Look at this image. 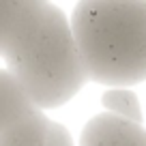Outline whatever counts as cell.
<instances>
[{"instance_id": "8992f818", "label": "cell", "mask_w": 146, "mask_h": 146, "mask_svg": "<svg viewBox=\"0 0 146 146\" xmlns=\"http://www.w3.org/2000/svg\"><path fill=\"white\" fill-rule=\"evenodd\" d=\"M101 103H103L108 114L140 125L142 108H140V99L133 90H129V88H110L101 95Z\"/></svg>"}, {"instance_id": "52a82bcc", "label": "cell", "mask_w": 146, "mask_h": 146, "mask_svg": "<svg viewBox=\"0 0 146 146\" xmlns=\"http://www.w3.org/2000/svg\"><path fill=\"white\" fill-rule=\"evenodd\" d=\"M19 5H22V0H0V52H2L9 30L19 13Z\"/></svg>"}, {"instance_id": "6da1fadb", "label": "cell", "mask_w": 146, "mask_h": 146, "mask_svg": "<svg viewBox=\"0 0 146 146\" xmlns=\"http://www.w3.org/2000/svg\"><path fill=\"white\" fill-rule=\"evenodd\" d=\"M0 56L35 108H60L86 82L69 19L45 0H22Z\"/></svg>"}, {"instance_id": "ba28073f", "label": "cell", "mask_w": 146, "mask_h": 146, "mask_svg": "<svg viewBox=\"0 0 146 146\" xmlns=\"http://www.w3.org/2000/svg\"><path fill=\"white\" fill-rule=\"evenodd\" d=\"M45 146H73L71 133L67 131V127L60 123H50V131H47Z\"/></svg>"}, {"instance_id": "3957f363", "label": "cell", "mask_w": 146, "mask_h": 146, "mask_svg": "<svg viewBox=\"0 0 146 146\" xmlns=\"http://www.w3.org/2000/svg\"><path fill=\"white\" fill-rule=\"evenodd\" d=\"M80 146H146V129L103 112L84 125Z\"/></svg>"}, {"instance_id": "5b68a950", "label": "cell", "mask_w": 146, "mask_h": 146, "mask_svg": "<svg viewBox=\"0 0 146 146\" xmlns=\"http://www.w3.org/2000/svg\"><path fill=\"white\" fill-rule=\"evenodd\" d=\"M50 118L41 110H32L28 116L0 133V146H45Z\"/></svg>"}, {"instance_id": "7a4b0ae2", "label": "cell", "mask_w": 146, "mask_h": 146, "mask_svg": "<svg viewBox=\"0 0 146 146\" xmlns=\"http://www.w3.org/2000/svg\"><path fill=\"white\" fill-rule=\"evenodd\" d=\"M69 26L86 80L103 86L146 80V0H82Z\"/></svg>"}, {"instance_id": "277c9868", "label": "cell", "mask_w": 146, "mask_h": 146, "mask_svg": "<svg viewBox=\"0 0 146 146\" xmlns=\"http://www.w3.org/2000/svg\"><path fill=\"white\" fill-rule=\"evenodd\" d=\"M35 108L24 86L7 69H0V133L28 116Z\"/></svg>"}]
</instances>
